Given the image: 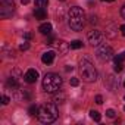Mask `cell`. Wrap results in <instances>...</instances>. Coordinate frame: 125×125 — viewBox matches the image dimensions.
I'll use <instances>...</instances> for the list:
<instances>
[{"mask_svg":"<svg viewBox=\"0 0 125 125\" xmlns=\"http://www.w3.org/2000/svg\"><path fill=\"white\" fill-rule=\"evenodd\" d=\"M57 115H59V110H57L56 104L46 103V104L40 106L38 113H37V118L43 124H50V122H54L57 119Z\"/></svg>","mask_w":125,"mask_h":125,"instance_id":"obj_1","label":"cell"},{"mask_svg":"<svg viewBox=\"0 0 125 125\" xmlns=\"http://www.w3.org/2000/svg\"><path fill=\"white\" fill-rule=\"evenodd\" d=\"M85 24V13L81 8L74 6L69 10V27L74 31H81Z\"/></svg>","mask_w":125,"mask_h":125,"instance_id":"obj_2","label":"cell"},{"mask_svg":"<svg viewBox=\"0 0 125 125\" xmlns=\"http://www.w3.org/2000/svg\"><path fill=\"white\" fill-rule=\"evenodd\" d=\"M80 75L85 83H94L97 80V71L87 59H83L80 62Z\"/></svg>","mask_w":125,"mask_h":125,"instance_id":"obj_3","label":"cell"},{"mask_svg":"<svg viewBox=\"0 0 125 125\" xmlns=\"http://www.w3.org/2000/svg\"><path fill=\"white\" fill-rule=\"evenodd\" d=\"M62 87V78L57 74H46L43 78V88L46 93H56Z\"/></svg>","mask_w":125,"mask_h":125,"instance_id":"obj_4","label":"cell"},{"mask_svg":"<svg viewBox=\"0 0 125 125\" xmlns=\"http://www.w3.org/2000/svg\"><path fill=\"white\" fill-rule=\"evenodd\" d=\"M96 54H97L99 60L107 62V60H110V59L113 57V49H112L110 46H107V44H100V46L97 47Z\"/></svg>","mask_w":125,"mask_h":125,"instance_id":"obj_5","label":"cell"},{"mask_svg":"<svg viewBox=\"0 0 125 125\" xmlns=\"http://www.w3.org/2000/svg\"><path fill=\"white\" fill-rule=\"evenodd\" d=\"M87 38H88V43H90L91 46H100V43H102V40H103V34H102L100 31H97V30H93V31L88 32Z\"/></svg>","mask_w":125,"mask_h":125,"instance_id":"obj_6","label":"cell"},{"mask_svg":"<svg viewBox=\"0 0 125 125\" xmlns=\"http://www.w3.org/2000/svg\"><path fill=\"white\" fill-rule=\"evenodd\" d=\"M24 80H25V83H28V84H34V83L38 80V72H37V69L30 68V69L25 72Z\"/></svg>","mask_w":125,"mask_h":125,"instance_id":"obj_7","label":"cell"},{"mask_svg":"<svg viewBox=\"0 0 125 125\" xmlns=\"http://www.w3.org/2000/svg\"><path fill=\"white\" fill-rule=\"evenodd\" d=\"M54 52L53 50H49V52H46V53H43V56H41V60H43V63H46V65H52L53 63V60H54Z\"/></svg>","mask_w":125,"mask_h":125,"instance_id":"obj_8","label":"cell"},{"mask_svg":"<svg viewBox=\"0 0 125 125\" xmlns=\"http://www.w3.org/2000/svg\"><path fill=\"white\" fill-rule=\"evenodd\" d=\"M12 13H13V8L2 3V8H0V16L2 18H9Z\"/></svg>","mask_w":125,"mask_h":125,"instance_id":"obj_9","label":"cell"},{"mask_svg":"<svg viewBox=\"0 0 125 125\" xmlns=\"http://www.w3.org/2000/svg\"><path fill=\"white\" fill-rule=\"evenodd\" d=\"M34 16H35V19H46L47 18V12H46V9H41V8H35V10H34Z\"/></svg>","mask_w":125,"mask_h":125,"instance_id":"obj_10","label":"cell"},{"mask_svg":"<svg viewBox=\"0 0 125 125\" xmlns=\"http://www.w3.org/2000/svg\"><path fill=\"white\" fill-rule=\"evenodd\" d=\"M38 31H40L41 34H44V35H50V32H52V24H49V22L41 24V25L38 27Z\"/></svg>","mask_w":125,"mask_h":125,"instance_id":"obj_11","label":"cell"},{"mask_svg":"<svg viewBox=\"0 0 125 125\" xmlns=\"http://www.w3.org/2000/svg\"><path fill=\"white\" fill-rule=\"evenodd\" d=\"M6 87H8V88H18V81H16V78H15V77L8 78V81H6Z\"/></svg>","mask_w":125,"mask_h":125,"instance_id":"obj_12","label":"cell"},{"mask_svg":"<svg viewBox=\"0 0 125 125\" xmlns=\"http://www.w3.org/2000/svg\"><path fill=\"white\" fill-rule=\"evenodd\" d=\"M90 118H91L93 121H96V122H100V121H102V115H100L97 110H90Z\"/></svg>","mask_w":125,"mask_h":125,"instance_id":"obj_13","label":"cell"},{"mask_svg":"<svg viewBox=\"0 0 125 125\" xmlns=\"http://www.w3.org/2000/svg\"><path fill=\"white\" fill-rule=\"evenodd\" d=\"M16 99L18 100H22V99H30V93H27L25 90H19L16 93Z\"/></svg>","mask_w":125,"mask_h":125,"instance_id":"obj_14","label":"cell"},{"mask_svg":"<svg viewBox=\"0 0 125 125\" xmlns=\"http://www.w3.org/2000/svg\"><path fill=\"white\" fill-rule=\"evenodd\" d=\"M35 8H41V9H44V8H47V5H49V0H35Z\"/></svg>","mask_w":125,"mask_h":125,"instance_id":"obj_15","label":"cell"},{"mask_svg":"<svg viewBox=\"0 0 125 125\" xmlns=\"http://www.w3.org/2000/svg\"><path fill=\"white\" fill-rule=\"evenodd\" d=\"M71 49H75V50H78V49H81L83 47V43L80 41V40H74V41H71V46H69Z\"/></svg>","mask_w":125,"mask_h":125,"instance_id":"obj_16","label":"cell"},{"mask_svg":"<svg viewBox=\"0 0 125 125\" xmlns=\"http://www.w3.org/2000/svg\"><path fill=\"white\" fill-rule=\"evenodd\" d=\"M57 49H59V52H60V53H65V52H66V49H68V47H66V43H65V41H59Z\"/></svg>","mask_w":125,"mask_h":125,"instance_id":"obj_17","label":"cell"},{"mask_svg":"<svg viewBox=\"0 0 125 125\" xmlns=\"http://www.w3.org/2000/svg\"><path fill=\"white\" fill-rule=\"evenodd\" d=\"M38 106H35V104H32V106H30V109H28V113L30 115H35V113H38Z\"/></svg>","mask_w":125,"mask_h":125,"instance_id":"obj_18","label":"cell"},{"mask_svg":"<svg viewBox=\"0 0 125 125\" xmlns=\"http://www.w3.org/2000/svg\"><path fill=\"white\" fill-rule=\"evenodd\" d=\"M124 69V65L121 63V62H118V63H115V72H121Z\"/></svg>","mask_w":125,"mask_h":125,"instance_id":"obj_19","label":"cell"},{"mask_svg":"<svg viewBox=\"0 0 125 125\" xmlns=\"http://www.w3.org/2000/svg\"><path fill=\"white\" fill-rule=\"evenodd\" d=\"M106 115H107V118H115L116 113H115L113 109H107V110H106Z\"/></svg>","mask_w":125,"mask_h":125,"instance_id":"obj_20","label":"cell"},{"mask_svg":"<svg viewBox=\"0 0 125 125\" xmlns=\"http://www.w3.org/2000/svg\"><path fill=\"white\" fill-rule=\"evenodd\" d=\"M78 84H80L78 78H71V85H72V87H77Z\"/></svg>","mask_w":125,"mask_h":125,"instance_id":"obj_21","label":"cell"},{"mask_svg":"<svg viewBox=\"0 0 125 125\" xmlns=\"http://www.w3.org/2000/svg\"><path fill=\"white\" fill-rule=\"evenodd\" d=\"M2 100H3V102H2L3 104H9V102H10V97H9V96H3V97H2Z\"/></svg>","mask_w":125,"mask_h":125,"instance_id":"obj_22","label":"cell"},{"mask_svg":"<svg viewBox=\"0 0 125 125\" xmlns=\"http://www.w3.org/2000/svg\"><path fill=\"white\" fill-rule=\"evenodd\" d=\"M19 49H21V50H28V49H30V44H28V43H24V44H21Z\"/></svg>","mask_w":125,"mask_h":125,"instance_id":"obj_23","label":"cell"},{"mask_svg":"<svg viewBox=\"0 0 125 125\" xmlns=\"http://www.w3.org/2000/svg\"><path fill=\"white\" fill-rule=\"evenodd\" d=\"M96 103L97 104H102L103 103V97L102 96H96Z\"/></svg>","mask_w":125,"mask_h":125,"instance_id":"obj_24","label":"cell"},{"mask_svg":"<svg viewBox=\"0 0 125 125\" xmlns=\"http://www.w3.org/2000/svg\"><path fill=\"white\" fill-rule=\"evenodd\" d=\"M24 38H25V40H31V38H32V34H31V32H25V34H24Z\"/></svg>","mask_w":125,"mask_h":125,"instance_id":"obj_25","label":"cell"},{"mask_svg":"<svg viewBox=\"0 0 125 125\" xmlns=\"http://www.w3.org/2000/svg\"><path fill=\"white\" fill-rule=\"evenodd\" d=\"M121 15H122V18L125 19V3H124V6L121 8Z\"/></svg>","mask_w":125,"mask_h":125,"instance_id":"obj_26","label":"cell"},{"mask_svg":"<svg viewBox=\"0 0 125 125\" xmlns=\"http://www.w3.org/2000/svg\"><path fill=\"white\" fill-rule=\"evenodd\" d=\"M53 41H54V38H53V37L50 35V37L47 38V41H46V43H47V44H53Z\"/></svg>","mask_w":125,"mask_h":125,"instance_id":"obj_27","label":"cell"},{"mask_svg":"<svg viewBox=\"0 0 125 125\" xmlns=\"http://www.w3.org/2000/svg\"><path fill=\"white\" fill-rule=\"evenodd\" d=\"M119 30H121V34L125 37V25H121V27H119Z\"/></svg>","mask_w":125,"mask_h":125,"instance_id":"obj_28","label":"cell"},{"mask_svg":"<svg viewBox=\"0 0 125 125\" xmlns=\"http://www.w3.org/2000/svg\"><path fill=\"white\" fill-rule=\"evenodd\" d=\"M30 2H31V0H21V3H22V5H28Z\"/></svg>","mask_w":125,"mask_h":125,"instance_id":"obj_29","label":"cell"},{"mask_svg":"<svg viewBox=\"0 0 125 125\" xmlns=\"http://www.w3.org/2000/svg\"><path fill=\"white\" fill-rule=\"evenodd\" d=\"M102 2H107V3H110V2H115V0H102Z\"/></svg>","mask_w":125,"mask_h":125,"instance_id":"obj_30","label":"cell"},{"mask_svg":"<svg viewBox=\"0 0 125 125\" xmlns=\"http://www.w3.org/2000/svg\"><path fill=\"white\" fill-rule=\"evenodd\" d=\"M124 87H125V81H124Z\"/></svg>","mask_w":125,"mask_h":125,"instance_id":"obj_31","label":"cell"},{"mask_svg":"<svg viewBox=\"0 0 125 125\" xmlns=\"http://www.w3.org/2000/svg\"><path fill=\"white\" fill-rule=\"evenodd\" d=\"M60 2H65V0H60Z\"/></svg>","mask_w":125,"mask_h":125,"instance_id":"obj_32","label":"cell"},{"mask_svg":"<svg viewBox=\"0 0 125 125\" xmlns=\"http://www.w3.org/2000/svg\"><path fill=\"white\" fill-rule=\"evenodd\" d=\"M124 110H125V106H124Z\"/></svg>","mask_w":125,"mask_h":125,"instance_id":"obj_33","label":"cell"}]
</instances>
